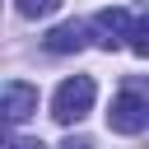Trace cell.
I'll use <instances>...</instances> for the list:
<instances>
[{"label": "cell", "instance_id": "obj_1", "mask_svg": "<svg viewBox=\"0 0 149 149\" xmlns=\"http://www.w3.org/2000/svg\"><path fill=\"white\" fill-rule=\"evenodd\" d=\"M149 126V88L140 79H126V88L112 98V112H107V130L116 135H140Z\"/></svg>", "mask_w": 149, "mask_h": 149}, {"label": "cell", "instance_id": "obj_2", "mask_svg": "<svg viewBox=\"0 0 149 149\" xmlns=\"http://www.w3.org/2000/svg\"><path fill=\"white\" fill-rule=\"evenodd\" d=\"M93 79L88 74H74V79H65L61 88H56V98H51V116L61 121V126H74V121H84L88 112H93Z\"/></svg>", "mask_w": 149, "mask_h": 149}, {"label": "cell", "instance_id": "obj_3", "mask_svg": "<svg viewBox=\"0 0 149 149\" xmlns=\"http://www.w3.org/2000/svg\"><path fill=\"white\" fill-rule=\"evenodd\" d=\"M33 112H37V84L9 79V84H5V121L19 126V121H28Z\"/></svg>", "mask_w": 149, "mask_h": 149}, {"label": "cell", "instance_id": "obj_4", "mask_svg": "<svg viewBox=\"0 0 149 149\" xmlns=\"http://www.w3.org/2000/svg\"><path fill=\"white\" fill-rule=\"evenodd\" d=\"M93 33H98V42L112 51V47H121V37H130V14H126V9H98V14H93Z\"/></svg>", "mask_w": 149, "mask_h": 149}, {"label": "cell", "instance_id": "obj_5", "mask_svg": "<svg viewBox=\"0 0 149 149\" xmlns=\"http://www.w3.org/2000/svg\"><path fill=\"white\" fill-rule=\"evenodd\" d=\"M84 37H88V28H84L79 19H70V23L51 28V33L42 37V47H47L51 56H70V51H79V47H84Z\"/></svg>", "mask_w": 149, "mask_h": 149}, {"label": "cell", "instance_id": "obj_6", "mask_svg": "<svg viewBox=\"0 0 149 149\" xmlns=\"http://www.w3.org/2000/svg\"><path fill=\"white\" fill-rule=\"evenodd\" d=\"M126 42H130V51H135V56H149V19H135Z\"/></svg>", "mask_w": 149, "mask_h": 149}, {"label": "cell", "instance_id": "obj_7", "mask_svg": "<svg viewBox=\"0 0 149 149\" xmlns=\"http://www.w3.org/2000/svg\"><path fill=\"white\" fill-rule=\"evenodd\" d=\"M14 5H19V14H28V19H47V14L61 9V0H14Z\"/></svg>", "mask_w": 149, "mask_h": 149}, {"label": "cell", "instance_id": "obj_8", "mask_svg": "<svg viewBox=\"0 0 149 149\" xmlns=\"http://www.w3.org/2000/svg\"><path fill=\"white\" fill-rule=\"evenodd\" d=\"M61 149H93V140H84V135H70V140H65Z\"/></svg>", "mask_w": 149, "mask_h": 149}, {"label": "cell", "instance_id": "obj_9", "mask_svg": "<svg viewBox=\"0 0 149 149\" xmlns=\"http://www.w3.org/2000/svg\"><path fill=\"white\" fill-rule=\"evenodd\" d=\"M9 149H47V144H42V140H14Z\"/></svg>", "mask_w": 149, "mask_h": 149}]
</instances>
